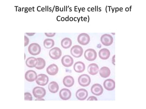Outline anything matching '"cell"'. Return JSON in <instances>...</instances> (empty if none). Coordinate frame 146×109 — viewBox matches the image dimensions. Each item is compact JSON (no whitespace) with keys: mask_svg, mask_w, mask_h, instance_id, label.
Returning <instances> with one entry per match:
<instances>
[{"mask_svg":"<svg viewBox=\"0 0 146 109\" xmlns=\"http://www.w3.org/2000/svg\"><path fill=\"white\" fill-rule=\"evenodd\" d=\"M91 82V79L87 74H83L78 78V83L80 86L86 87L90 85Z\"/></svg>","mask_w":146,"mask_h":109,"instance_id":"1","label":"cell"},{"mask_svg":"<svg viewBox=\"0 0 146 109\" xmlns=\"http://www.w3.org/2000/svg\"><path fill=\"white\" fill-rule=\"evenodd\" d=\"M28 51L30 54L33 56H36L39 54L41 52V47L38 43H32L29 46Z\"/></svg>","mask_w":146,"mask_h":109,"instance_id":"2","label":"cell"},{"mask_svg":"<svg viewBox=\"0 0 146 109\" xmlns=\"http://www.w3.org/2000/svg\"><path fill=\"white\" fill-rule=\"evenodd\" d=\"M84 56L88 61H94L97 57V53L94 49H88L84 52Z\"/></svg>","mask_w":146,"mask_h":109,"instance_id":"3","label":"cell"},{"mask_svg":"<svg viewBox=\"0 0 146 109\" xmlns=\"http://www.w3.org/2000/svg\"><path fill=\"white\" fill-rule=\"evenodd\" d=\"M83 49L80 45L73 46L70 50L71 54L75 58H79L82 56L83 53Z\"/></svg>","mask_w":146,"mask_h":109,"instance_id":"4","label":"cell"},{"mask_svg":"<svg viewBox=\"0 0 146 109\" xmlns=\"http://www.w3.org/2000/svg\"><path fill=\"white\" fill-rule=\"evenodd\" d=\"M33 93L34 97L36 98H42L45 96L46 91L44 88L36 86L33 88Z\"/></svg>","mask_w":146,"mask_h":109,"instance_id":"5","label":"cell"},{"mask_svg":"<svg viewBox=\"0 0 146 109\" xmlns=\"http://www.w3.org/2000/svg\"><path fill=\"white\" fill-rule=\"evenodd\" d=\"M49 81L48 77L45 74H40L38 75L36 79V82L38 85L45 86L48 84Z\"/></svg>","mask_w":146,"mask_h":109,"instance_id":"6","label":"cell"},{"mask_svg":"<svg viewBox=\"0 0 146 109\" xmlns=\"http://www.w3.org/2000/svg\"><path fill=\"white\" fill-rule=\"evenodd\" d=\"M90 36L86 33H81L78 36V41L83 45H88L90 41Z\"/></svg>","mask_w":146,"mask_h":109,"instance_id":"7","label":"cell"},{"mask_svg":"<svg viewBox=\"0 0 146 109\" xmlns=\"http://www.w3.org/2000/svg\"><path fill=\"white\" fill-rule=\"evenodd\" d=\"M49 55L52 59L58 60L61 56V50L58 47L52 48L49 51Z\"/></svg>","mask_w":146,"mask_h":109,"instance_id":"8","label":"cell"},{"mask_svg":"<svg viewBox=\"0 0 146 109\" xmlns=\"http://www.w3.org/2000/svg\"><path fill=\"white\" fill-rule=\"evenodd\" d=\"M100 41L103 45L110 46L113 43V38L110 34H105L102 35L100 38Z\"/></svg>","mask_w":146,"mask_h":109,"instance_id":"9","label":"cell"},{"mask_svg":"<svg viewBox=\"0 0 146 109\" xmlns=\"http://www.w3.org/2000/svg\"><path fill=\"white\" fill-rule=\"evenodd\" d=\"M91 92L94 95L100 96L102 94L103 88L100 84H95L91 87Z\"/></svg>","mask_w":146,"mask_h":109,"instance_id":"10","label":"cell"},{"mask_svg":"<svg viewBox=\"0 0 146 109\" xmlns=\"http://www.w3.org/2000/svg\"><path fill=\"white\" fill-rule=\"evenodd\" d=\"M75 95L78 100H86L88 97V91L84 89H80L77 91Z\"/></svg>","mask_w":146,"mask_h":109,"instance_id":"11","label":"cell"},{"mask_svg":"<svg viewBox=\"0 0 146 109\" xmlns=\"http://www.w3.org/2000/svg\"><path fill=\"white\" fill-rule=\"evenodd\" d=\"M61 62L64 67H70L73 65L74 60L71 56L65 55L62 58Z\"/></svg>","mask_w":146,"mask_h":109,"instance_id":"12","label":"cell"},{"mask_svg":"<svg viewBox=\"0 0 146 109\" xmlns=\"http://www.w3.org/2000/svg\"><path fill=\"white\" fill-rule=\"evenodd\" d=\"M59 97L62 100H68L71 97V92L70 90L68 89L63 88L59 92Z\"/></svg>","mask_w":146,"mask_h":109,"instance_id":"13","label":"cell"},{"mask_svg":"<svg viewBox=\"0 0 146 109\" xmlns=\"http://www.w3.org/2000/svg\"><path fill=\"white\" fill-rule=\"evenodd\" d=\"M38 75L33 70H28L25 74V78L29 82L36 81Z\"/></svg>","mask_w":146,"mask_h":109,"instance_id":"14","label":"cell"},{"mask_svg":"<svg viewBox=\"0 0 146 109\" xmlns=\"http://www.w3.org/2000/svg\"><path fill=\"white\" fill-rule=\"evenodd\" d=\"M103 85L107 91H113L115 88V82L113 79H108L104 81Z\"/></svg>","mask_w":146,"mask_h":109,"instance_id":"15","label":"cell"},{"mask_svg":"<svg viewBox=\"0 0 146 109\" xmlns=\"http://www.w3.org/2000/svg\"><path fill=\"white\" fill-rule=\"evenodd\" d=\"M87 71L90 75L94 76L98 74L99 71V68L96 64H90L88 66Z\"/></svg>","mask_w":146,"mask_h":109,"instance_id":"16","label":"cell"},{"mask_svg":"<svg viewBox=\"0 0 146 109\" xmlns=\"http://www.w3.org/2000/svg\"><path fill=\"white\" fill-rule=\"evenodd\" d=\"M46 72L50 76H55L58 73V67L56 64H52L47 67Z\"/></svg>","mask_w":146,"mask_h":109,"instance_id":"17","label":"cell"},{"mask_svg":"<svg viewBox=\"0 0 146 109\" xmlns=\"http://www.w3.org/2000/svg\"><path fill=\"white\" fill-rule=\"evenodd\" d=\"M63 82L64 86L67 87H71L74 85V79L70 76H67L64 77Z\"/></svg>","mask_w":146,"mask_h":109,"instance_id":"18","label":"cell"},{"mask_svg":"<svg viewBox=\"0 0 146 109\" xmlns=\"http://www.w3.org/2000/svg\"><path fill=\"white\" fill-rule=\"evenodd\" d=\"M86 69V66L83 62L81 61H77L74 64V69L77 73H82L84 72Z\"/></svg>","mask_w":146,"mask_h":109,"instance_id":"19","label":"cell"},{"mask_svg":"<svg viewBox=\"0 0 146 109\" xmlns=\"http://www.w3.org/2000/svg\"><path fill=\"white\" fill-rule=\"evenodd\" d=\"M111 53L108 49L106 48H103L99 52V56L100 58L102 60H107L110 56Z\"/></svg>","mask_w":146,"mask_h":109,"instance_id":"20","label":"cell"},{"mask_svg":"<svg viewBox=\"0 0 146 109\" xmlns=\"http://www.w3.org/2000/svg\"><path fill=\"white\" fill-rule=\"evenodd\" d=\"M38 63L37 58H35L34 57H30L27 59L26 61V64L27 67L30 68L35 67Z\"/></svg>","mask_w":146,"mask_h":109,"instance_id":"21","label":"cell"},{"mask_svg":"<svg viewBox=\"0 0 146 109\" xmlns=\"http://www.w3.org/2000/svg\"><path fill=\"white\" fill-rule=\"evenodd\" d=\"M99 74L101 77L106 78L110 76L111 74V70L108 67L104 66L100 69Z\"/></svg>","mask_w":146,"mask_h":109,"instance_id":"22","label":"cell"},{"mask_svg":"<svg viewBox=\"0 0 146 109\" xmlns=\"http://www.w3.org/2000/svg\"><path fill=\"white\" fill-rule=\"evenodd\" d=\"M48 89L51 93H56L59 90V86L56 82L52 81L48 84Z\"/></svg>","mask_w":146,"mask_h":109,"instance_id":"23","label":"cell"},{"mask_svg":"<svg viewBox=\"0 0 146 109\" xmlns=\"http://www.w3.org/2000/svg\"><path fill=\"white\" fill-rule=\"evenodd\" d=\"M72 40L70 38L66 37L63 39L61 42V45L64 49H68L72 45Z\"/></svg>","mask_w":146,"mask_h":109,"instance_id":"24","label":"cell"},{"mask_svg":"<svg viewBox=\"0 0 146 109\" xmlns=\"http://www.w3.org/2000/svg\"><path fill=\"white\" fill-rule=\"evenodd\" d=\"M43 45L46 49H50L54 45V41L52 39H46L43 41Z\"/></svg>","mask_w":146,"mask_h":109,"instance_id":"25","label":"cell"},{"mask_svg":"<svg viewBox=\"0 0 146 109\" xmlns=\"http://www.w3.org/2000/svg\"><path fill=\"white\" fill-rule=\"evenodd\" d=\"M37 60L38 63L35 68L38 70L43 69L46 66L45 60L43 58H38Z\"/></svg>","mask_w":146,"mask_h":109,"instance_id":"26","label":"cell"},{"mask_svg":"<svg viewBox=\"0 0 146 109\" xmlns=\"http://www.w3.org/2000/svg\"><path fill=\"white\" fill-rule=\"evenodd\" d=\"M24 100H33V97L31 93L29 92H25L24 93Z\"/></svg>","mask_w":146,"mask_h":109,"instance_id":"27","label":"cell"},{"mask_svg":"<svg viewBox=\"0 0 146 109\" xmlns=\"http://www.w3.org/2000/svg\"><path fill=\"white\" fill-rule=\"evenodd\" d=\"M24 46L26 47L28 45H29V38L27 37V36L25 35L24 36Z\"/></svg>","mask_w":146,"mask_h":109,"instance_id":"28","label":"cell"},{"mask_svg":"<svg viewBox=\"0 0 146 109\" xmlns=\"http://www.w3.org/2000/svg\"><path fill=\"white\" fill-rule=\"evenodd\" d=\"M45 35L48 37H54L56 33H45Z\"/></svg>","mask_w":146,"mask_h":109,"instance_id":"29","label":"cell"},{"mask_svg":"<svg viewBox=\"0 0 146 109\" xmlns=\"http://www.w3.org/2000/svg\"><path fill=\"white\" fill-rule=\"evenodd\" d=\"M98 100L97 98L94 97V96H91V97H89L88 99H87V100Z\"/></svg>","mask_w":146,"mask_h":109,"instance_id":"30","label":"cell"},{"mask_svg":"<svg viewBox=\"0 0 146 109\" xmlns=\"http://www.w3.org/2000/svg\"><path fill=\"white\" fill-rule=\"evenodd\" d=\"M115 55H114L112 57V63L113 64V65L115 66Z\"/></svg>","mask_w":146,"mask_h":109,"instance_id":"31","label":"cell"},{"mask_svg":"<svg viewBox=\"0 0 146 109\" xmlns=\"http://www.w3.org/2000/svg\"><path fill=\"white\" fill-rule=\"evenodd\" d=\"M26 34L29 36H33L35 34V33H26Z\"/></svg>","mask_w":146,"mask_h":109,"instance_id":"32","label":"cell"},{"mask_svg":"<svg viewBox=\"0 0 146 109\" xmlns=\"http://www.w3.org/2000/svg\"><path fill=\"white\" fill-rule=\"evenodd\" d=\"M36 100H44L43 99H42V98H38V99H36Z\"/></svg>","mask_w":146,"mask_h":109,"instance_id":"33","label":"cell"}]
</instances>
